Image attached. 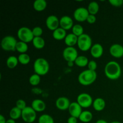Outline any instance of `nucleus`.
<instances>
[{
  "label": "nucleus",
  "mask_w": 123,
  "mask_h": 123,
  "mask_svg": "<svg viewBox=\"0 0 123 123\" xmlns=\"http://www.w3.org/2000/svg\"><path fill=\"white\" fill-rule=\"evenodd\" d=\"M23 121L26 123H32L37 118L36 112L32 108V107L26 106L22 111V117Z\"/></svg>",
  "instance_id": "0eeeda50"
},
{
  "label": "nucleus",
  "mask_w": 123,
  "mask_h": 123,
  "mask_svg": "<svg viewBox=\"0 0 123 123\" xmlns=\"http://www.w3.org/2000/svg\"><path fill=\"white\" fill-rule=\"evenodd\" d=\"M111 123H121L118 121H112V122H111Z\"/></svg>",
  "instance_id": "37998d69"
},
{
  "label": "nucleus",
  "mask_w": 123,
  "mask_h": 123,
  "mask_svg": "<svg viewBox=\"0 0 123 123\" xmlns=\"http://www.w3.org/2000/svg\"><path fill=\"white\" fill-rule=\"evenodd\" d=\"M78 46L82 51H87L92 47V39L87 34H83L78 37Z\"/></svg>",
  "instance_id": "423d86ee"
},
{
  "label": "nucleus",
  "mask_w": 123,
  "mask_h": 123,
  "mask_svg": "<svg viewBox=\"0 0 123 123\" xmlns=\"http://www.w3.org/2000/svg\"><path fill=\"white\" fill-rule=\"evenodd\" d=\"M17 43L18 41L13 36H7L1 40V46L2 49L6 51H14Z\"/></svg>",
  "instance_id": "39448f33"
},
{
  "label": "nucleus",
  "mask_w": 123,
  "mask_h": 123,
  "mask_svg": "<svg viewBox=\"0 0 123 123\" xmlns=\"http://www.w3.org/2000/svg\"><path fill=\"white\" fill-rule=\"evenodd\" d=\"M62 56L67 62H74L78 56V50L74 47L65 48L62 52Z\"/></svg>",
  "instance_id": "6e6552de"
},
{
  "label": "nucleus",
  "mask_w": 123,
  "mask_h": 123,
  "mask_svg": "<svg viewBox=\"0 0 123 123\" xmlns=\"http://www.w3.org/2000/svg\"><path fill=\"white\" fill-rule=\"evenodd\" d=\"M16 106L22 111L26 107V103L25 101L23 99H19L16 101Z\"/></svg>",
  "instance_id": "72a5a7b5"
},
{
  "label": "nucleus",
  "mask_w": 123,
  "mask_h": 123,
  "mask_svg": "<svg viewBox=\"0 0 123 123\" xmlns=\"http://www.w3.org/2000/svg\"><path fill=\"white\" fill-rule=\"evenodd\" d=\"M9 115L10 118L14 120H18L22 117V110L17 108L16 106L13 107L10 111Z\"/></svg>",
  "instance_id": "bb28decb"
},
{
  "label": "nucleus",
  "mask_w": 123,
  "mask_h": 123,
  "mask_svg": "<svg viewBox=\"0 0 123 123\" xmlns=\"http://www.w3.org/2000/svg\"><path fill=\"white\" fill-rule=\"evenodd\" d=\"M70 103L68 98L66 97H60L56 99L55 102V106L60 110L66 111L68 109Z\"/></svg>",
  "instance_id": "2eb2a0df"
},
{
  "label": "nucleus",
  "mask_w": 123,
  "mask_h": 123,
  "mask_svg": "<svg viewBox=\"0 0 123 123\" xmlns=\"http://www.w3.org/2000/svg\"><path fill=\"white\" fill-rule=\"evenodd\" d=\"M89 14L90 13H89L87 8L80 7L77 8L74 10V13H73V17H74V19L78 22H82L86 21Z\"/></svg>",
  "instance_id": "9d476101"
},
{
  "label": "nucleus",
  "mask_w": 123,
  "mask_h": 123,
  "mask_svg": "<svg viewBox=\"0 0 123 123\" xmlns=\"http://www.w3.org/2000/svg\"><path fill=\"white\" fill-rule=\"evenodd\" d=\"M88 62L89 61L88 58L86 56H84V55L78 56V58L74 61V64L77 66L80 67H84L85 66H88Z\"/></svg>",
  "instance_id": "393cba45"
},
{
  "label": "nucleus",
  "mask_w": 123,
  "mask_h": 123,
  "mask_svg": "<svg viewBox=\"0 0 123 123\" xmlns=\"http://www.w3.org/2000/svg\"><path fill=\"white\" fill-rule=\"evenodd\" d=\"M67 123H78V118L70 116L67 120Z\"/></svg>",
  "instance_id": "4c0bfd02"
},
{
  "label": "nucleus",
  "mask_w": 123,
  "mask_h": 123,
  "mask_svg": "<svg viewBox=\"0 0 123 123\" xmlns=\"http://www.w3.org/2000/svg\"><path fill=\"white\" fill-rule=\"evenodd\" d=\"M18 63H19L18 58L16 56H13V55L8 56V58L7 59V61H6L7 66L10 69H13V68H15L18 66Z\"/></svg>",
  "instance_id": "b1692460"
},
{
  "label": "nucleus",
  "mask_w": 123,
  "mask_h": 123,
  "mask_svg": "<svg viewBox=\"0 0 123 123\" xmlns=\"http://www.w3.org/2000/svg\"><path fill=\"white\" fill-rule=\"evenodd\" d=\"M60 25L66 31L70 30L74 25L73 19L68 16H63L60 19Z\"/></svg>",
  "instance_id": "ddd939ff"
},
{
  "label": "nucleus",
  "mask_w": 123,
  "mask_h": 123,
  "mask_svg": "<svg viewBox=\"0 0 123 123\" xmlns=\"http://www.w3.org/2000/svg\"><path fill=\"white\" fill-rule=\"evenodd\" d=\"M6 123H16V121H15V120H13V119L10 118V119H8V120H7Z\"/></svg>",
  "instance_id": "a19ab883"
},
{
  "label": "nucleus",
  "mask_w": 123,
  "mask_h": 123,
  "mask_svg": "<svg viewBox=\"0 0 123 123\" xmlns=\"http://www.w3.org/2000/svg\"><path fill=\"white\" fill-rule=\"evenodd\" d=\"M72 33L79 37V36H82L84 33V28L80 24H75L73 25V28H72Z\"/></svg>",
  "instance_id": "c756f323"
},
{
  "label": "nucleus",
  "mask_w": 123,
  "mask_h": 123,
  "mask_svg": "<svg viewBox=\"0 0 123 123\" xmlns=\"http://www.w3.org/2000/svg\"></svg>",
  "instance_id": "c03bdc74"
},
{
  "label": "nucleus",
  "mask_w": 123,
  "mask_h": 123,
  "mask_svg": "<svg viewBox=\"0 0 123 123\" xmlns=\"http://www.w3.org/2000/svg\"><path fill=\"white\" fill-rule=\"evenodd\" d=\"M91 55L95 58L101 57L103 54V48L100 43H96L93 44L90 49Z\"/></svg>",
  "instance_id": "dca6fc26"
},
{
  "label": "nucleus",
  "mask_w": 123,
  "mask_h": 123,
  "mask_svg": "<svg viewBox=\"0 0 123 123\" xmlns=\"http://www.w3.org/2000/svg\"><path fill=\"white\" fill-rule=\"evenodd\" d=\"M47 7V2L45 0H36L33 3V7L37 12H42Z\"/></svg>",
  "instance_id": "412c9836"
},
{
  "label": "nucleus",
  "mask_w": 123,
  "mask_h": 123,
  "mask_svg": "<svg viewBox=\"0 0 123 123\" xmlns=\"http://www.w3.org/2000/svg\"><path fill=\"white\" fill-rule=\"evenodd\" d=\"M92 114L89 111H84L79 117V120L82 123H89L92 120Z\"/></svg>",
  "instance_id": "5701e85b"
},
{
  "label": "nucleus",
  "mask_w": 123,
  "mask_h": 123,
  "mask_svg": "<svg viewBox=\"0 0 123 123\" xmlns=\"http://www.w3.org/2000/svg\"><path fill=\"white\" fill-rule=\"evenodd\" d=\"M38 123H54V120L50 115L43 114L39 117Z\"/></svg>",
  "instance_id": "7c9ffc66"
},
{
  "label": "nucleus",
  "mask_w": 123,
  "mask_h": 123,
  "mask_svg": "<svg viewBox=\"0 0 123 123\" xmlns=\"http://www.w3.org/2000/svg\"><path fill=\"white\" fill-rule=\"evenodd\" d=\"M7 120L2 115H0V123H6Z\"/></svg>",
  "instance_id": "58836bf2"
},
{
  "label": "nucleus",
  "mask_w": 123,
  "mask_h": 123,
  "mask_svg": "<svg viewBox=\"0 0 123 123\" xmlns=\"http://www.w3.org/2000/svg\"><path fill=\"white\" fill-rule=\"evenodd\" d=\"M87 66L88 67V69L90 70L96 71V70L97 69V64L94 60H91V61H89Z\"/></svg>",
  "instance_id": "f704fd0d"
},
{
  "label": "nucleus",
  "mask_w": 123,
  "mask_h": 123,
  "mask_svg": "<svg viewBox=\"0 0 123 123\" xmlns=\"http://www.w3.org/2000/svg\"><path fill=\"white\" fill-rule=\"evenodd\" d=\"M34 70L35 73L40 76H44L48 74L49 71V64L46 59L38 58L34 62Z\"/></svg>",
  "instance_id": "7ed1b4c3"
},
{
  "label": "nucleus",
  "mask_w": 123,
  "mask_h": 123,
  "mask_svg": "<svg viewBox=\"0 0 123 123\" xmlns=\"http://www.w3.org/2000/svg\"><path fill=\"white\" fill-rule=\"evenodd\" d=\"M121 66L115 61H109L105 67V74L111 80L118 79L121 76Z\"/></svg>",
  "instance_id": "f257e3e1"
},
{
  "label": "nucleus",
  "mask_w": 123,
  "mask_h": 123,
  "mask_svg": "<svg viewBox=\"0 0 123 123\" xmlns=\"http://www.w3.org/2000/svg\"><path fill=\"white\" fill-rule=\"evenodd\" d=\"M96 123H108L106 120H103V119H100V120H98L96 121Z\"/></svg>",
  "instance_id": "ea45409f"
},
{
  "label": "nucleus",
  "mask_w": 123,
  "mask_h": 123,
  "mask_svg": "<svg viewBox=\"0 0 123 123\" xmlns=\"http://www.w3.org/2000/svg\"><path fill=\"white\" fill-rule=\"evenodd\" d=\"M40 76L36 73L32 74L29 78V82L32 86H36V85H38L40 82Z\"/></svg>",
  "instance_id": "2f4dec72"
},
{
  "label": "nucleus",
  "mask_w": 123,
  "mask_h": 123,
  "mask_svg": "<svg viewBox=\"0 0 123 123\" xmlns=\"http://www.w3.org/2000/svg\"><path fill=\"white\" fill-rule=\"evenodd\" d=\"M93 100L92 97L88 93H81L77 97V102L82 108H90L92 105Z\"/></svg>",
  "instance_id": "1a4fd4ad"
},
{
  "label": "nucleus",
  "mask_w": 123,
  "mask_h": 123,
  "mask_svg": "<svg viewBox=\"0 0 123 123\" xmlns=\"http://www.w3.org/2000/svg\"><path fill=\"white\" fill-rule=\"evenodd\" d=\"M97 73L96 71L87 69L82 72L78 76V81L81 85L88 86L93 84L97 79Z\"/></svg>",
  "instance_id": "f03ea898"
},
{
  "label": "nucleus",
  "mask_w": 123,
  "mask_h": 123,
  "mask_svg": "<svg viewBox=\"0 0 123 123\" xmlns=\"http://www.w3.org/2000/svg\"><path fill=\"white\" fill-rule=\"evenodd\" d=\"M31 107L36 112H42L46 109L45 103L41 99H35L31 103Z\"/></svg>",
  "instance_id": "f3484780"
},
{
  "label": "nucleus",
  "mask_w": 123,
  "mask_h": 123,
  "mask_svg": "<svg viewBox=\"0 0 123 123\" xmlns=\"http://www.w3.org/2000/svg\"><path fill=\"white\" fill-rule=\"evenodd\" d=\"M74 62H67V65H68L69 67H72L74 64Z\"/></svg>",
  "instance_id": "79ce46f5"
},
{
  "label": "nucleus",
  "mask_w": 123,
  "mask_h": 123,
  "mask_svg": "<svg viewBox=\"0 0 123 123\" xmlns=\"http://www.w3.org/2000/svg\"><path fill=\"white\" fill-rule=\"evenodd\" d=\"M46 25L47 28L50 31H55L59 28L60 19L55 15H50L46 19Z\"/></svg>",
  "instance_id": "9b49d317"
},
{
  "label": "nucleus",
  "mask_w": 123,
  "mask_h": 123,
  "mask_svg": "<svg viewBox=\"0 0 123 123\" xmlns=\"http://www.w3.org/2000/svg\"><path fill=\"white\" fill-rule=\"evenodd\" d=\"M92 106L94 109L98 112L103 111L106 107V102L102 98H97L93 101Z\"/></svg>",
  "instance_id": "6ab92c4d"
},
{
  "label": "nucleus",
  "mask_w": 123,
  "mask_h": 123,
  "mask_svg": "<svg viewBox=\"0 0 123 123\" xmlns=\"http://www.w3.org/2000/svg\"><path fill=\"white\" fill-rule=\"evenodd\" d=\"M78 37L73 34V33H70L66 36L64 39L65 44L68 47H73L78 43Z\"/></svg>",
  "instance_id": "a211bd4d"
},
{
  "label": "nucleus",
  "mask_w": 123,
  "mask_h": 123,
  "mask_svg": "<svg viewBox=\"0 0 123 123\" xmlns=\"http://www.w3.org/2000/svg\"><path fill=\"white\" fill-rule=\"evenodd\" d=\"M87 9L90 14L95 15L99 10V5L96 1H92L89 3Z\"/></svg>",
  "instance_id": "a878e982"
},
{
  "label": "nucleus",
  "mask_w": 123,
  "mask_h": 123,
  "mask_svg": "<svg viewBox=\"0 0 123 123\" xmlns=\"http://www.w3.org/2000/svg\"><path fill=\"white\" fill-rule=\"evenodd\" d=\"M17 36L20 41L26 43L32 42L34 37L32 34V30L26 26L20 28L17 32Z\"/></svg>",
  "instance_id": "20e7f679"
},
{
  "label": "nucleus",
  "mask_w": 123,
  "mask_h": 123,
  "mask_svg": "<svg viewBox=\"0 0 123 123\" xmlns=\"http://www.w3.org/2000/svg\"><path fill=\"white\" fill-rule=\"evenodd\" d=\"M19 62L22 65H26L30 63L31 58L28 54H20L18 57Z\"/></svg>",
  "instance_id": "c85d7f7f"
},
{
  "label": "nucleus",
  "mask_w": 123,
  "mask_h": 123,
  "mask_svg": "<svg viewBox=\"0 0 123 123\" xmlns=\"http://www.w3.org/2000/svg\"><path fill=\"white\" fill-rule=\"evenodd\" d=\"M28 49V46L26 43H25L22 41L18 42L16 46V50L20 54H25L27 52Z\"/></svg>",
  "instance_id": "cd10ccee"
},
{
  "label": "nucleus",
  "mask_w": 123,
  "mask_h": 123,
  "mask_svg": "<svg viewBox=\"0 0 123 123\" xmlns=\"http://www.w3.org/2000/svg\"><path fill=\"white\" fill-rule=\"evenodd\" d=\"M66 31L61 27L58 28L57 29L53 31L52 36L56 40H64L67 36Z\"/></svg>",
  "instance_id": "aec40b11"
},
{
  "label": "nucleus",
  "mask_w": 123,
  "mask_h": 123,
  "mask_svg": "<svg viewBox=\"0 0 123 123\" xmlns=\"http://www.w3.org/2000/svg\"><path fill=\"white\" fill-rule=\"evenodd\" d=\"M96 15H93V14H89V16H88L87 19H86V21L90 24H94L96 21Z\"/></svg>",
  "instance_id": "e433bc0d"
},
{
  "label": "nucleus",
  "mask_w": 123,
  "mask_h": 123,
  "mask_svg": "<svg viewBox=\"0 0 123 123\" xmlns=\"http://www.w3.org/2000/svg\"><path fill=\"white\" fill-rule=\"evenodd\" d=\"M110 54L114 57L120 58L123 56V46L118 43L112 44L109 48Z\"/></svg>",
  "instance_id": "4468645a"
},
{
  "label": "nucleus",
  "mask_w": 123,
  "mask_h": 123,
  "mask_svg": "<svg viewBox=\"0 0 123 123\" xmlns=\"http://www.w3.org/2000/svg\"><path fill=\"white\" fill-rule=\"evenodd\" d=\"M34 47L37 49H42L45 46V41L42 37H34L32 41Z\"/></svg>",
  "instance_id": "4be33fe9"
},
{
  "label": "nucleus",
  "mask_w": 123,
  "mask_h": 123,
  "mask_svg": "<svg viewBox=\"0 0 123 123\" xmlns=\"http://www.w3.org/2000/svg\"><path fill=\"white\" fill-rule=\"evenodd\" d=\"M109 2L114 7H120L123 4V0H109Z\"/></svg>",
  "instance_id": "c9c22d12"
},
{
  "label": "nucleus",
  "mask_w": 123,
  "mask_h": 123,
  "mask_svg": "<svg viewBox=\"0 0 123 123\" xmlns=\"http://www.w3.org/2000/svg\"><path fill=\"white\" fill-rule=\"evenodd\" d=\"M32 34H33L34 37H41L43 34V29L40 26H36L32 30Z\"/></svg>",
  "instance_id": "473e14b6"
},
{
  "label": "nucleus",
  "mask_w": 123,
  "mask_h": 123,
  "mask_svg": "<svg viewBox=\"0 0 123 123\" xmlns=\"http://www.w3.org/2000/svg\"><path fill=\"white\" fill-rule=\"evenodd\" d=\"M68 110L71 117H74L77 118H79V116L82 112V108L78 104L77 102L71 103Z\"/></svg>",
  "instance_id": "f8f14e48"
}]
</instances>
